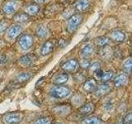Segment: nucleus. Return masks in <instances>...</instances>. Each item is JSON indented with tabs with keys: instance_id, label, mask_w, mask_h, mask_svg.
Returning <instances> with one entry per match:
<instances>
[{
	"instance_id": "nucleus-1",
	"label": "nucleus",
	"mask_w": 132,
	"mask_h": 124,
	"mask_svg": "<svg viewBox=\"0 0 132 124\" xmlns=\"http://www.w3.org/2000/svg\"><path fill=\"white\" fill-rule=\"evenodd\" d=\"M50 94H51V97L55 98H58V99L65 98H68L71 94V89H70L69 87L63 84L62 85L55 84L50 90Z\"/></svg>"
},
{
	"instance_id": "nucleus-2",
	"label": "nucleus",
	"mask_w": 132,
	"mask_h": 124,
	"mask_svg": "<svg viewBox=\"0 0 132 124\" xmlns=\"http://www.w3.org/2000/svg\"><path fill=\"white\" fill-rule=\"evenodd\" d=\"M84 21V17L81 14H73L70 16L67 20L66 23V30L69 33H73L77 31V29L79 27V26L82 24Z\"/></svg>"
},
{
	"instance_id": "nucleus-3",
	"label": "nucleus",
	"mask_w": 132,
	"mask_h": 124,
	"mask_svg": "<svg viewBox=\"0 0 132 124\" xmlns=\"http://www.w3.org/2000/svg\"><path fill=\"white\" fill-rule=\"evenodd\" d=\"M18 45L23 51H28L33 47L34 45V38L32 35L29 33H24L22 34L18 38Z\"/></svg>"
},
{
	"instance_id": "nucleus-4",
	"label": "nucleus",
	"mask_w": 132,
	"mask_h": 124,
	"mask_svg": "<svg viewBox=\"0 0 132 124\" xmlns=\"http://www.w3.org/2000/svg\"><path fill=\"white\" fill-rule=\"evenodd\" d=\"M23 114L22 113H6L3 118L4 124H18L22 121Z\"/></svg>"
},
{
	"instance_id": "nucleus-5",
	"label": "nucleus",
	"mask_w": 132,
	"mask_h": 124,
	"mask_svg": "<svg viewBox=\"0 0 132 124\" xmlns=\"http://www.w3.org/2000/svg\"><path fill=\"white\" fill-rule=\"evenodd\" d=\"M18 8V2L16 0H7L3 4L2 11L5 15H13Z\"/></svg>"
},
{
	"instance_id": "nucleus-6",
	"label": "nucleus",
	"mask_w": 132,
	"mask_h": 124,
	"mask_svg": "<svg viewBox=\"0 0 132 124\" xmlns=\"http://www.w3.org/2000/svg\"><path fill=\"white\" fill-rule=\"evenodd\" d=\"M23 31L22 27L20 24H13L7 29V37L9 40H14L18 37Z\"/></svg>"
},
{
	"instance_id": "nucleus-7",
	"label": "nucleus",
	"mask_w": 132,
	"mask_h": 124,
	"mask_svg": "<svg viewBox=\"0 0 132 124\" xmlns=\"http://www.w3.org/2000/svg\"><path fill=\"white\" fill-rule=\"evenodd\" d=\"M79 67L78 61L76 59H70L62 64L61 68L66 73H74Z\"/></svg>"
},
{
	"instance_id": "nucleus-8",
	"label": "nucleus",
	"mask_w": 132,
	"mask_h": 124,
	"mask_svg": "<svg viewBox=\"0 0 132 124\" xmlns=\"http://www.w3.org/2000/svg\"><path fill=\"white\" fill-rule=\"evenodd\" d=\"M52 112L60 117H66L71 113L72 107L69 105H57L53 107Z\"/></svg>"
},
{
	"instance_id": "nucleus-9",
	"label": "nucleus",
	"mask_w": 132,
	"mask_h": 124,
	"mask_svg": "<svg viewBox=\"0 0 132 124\" xmlns=\"http://www.w3.org/2000/svg\"><path fill=\"white\" fill-rule=\"evenodd\" d=\"M55 48V43L53 42L51 40H48L45 41L43 45H41L40 53L41 56H47L50 54H51Z\"/></svg>"
},
{
	"instance_id": "nucleus-10",
	"label": "nucleus",
	"mask_w": 132,
	"mask_h": 124,
	"mask_svg": "<svg viewBox=\"0 0 132 124\" xmlns=\"http://www.w3.org/2000/svg\"><path fill=\"white\" fill-rule=\"evenodd\" d=\"M95 111V104L93 103H87L82 104L78 109V113L81 116H88Z\"/></svg>"
},
{
	"instance_id": "nucleus-11",
	"label": "nucleus",
	"mask_w": 132,
	"mask_h": 124,
	"mask_svg": "<svg viewBox=\"0 0 132 124\" xmlns=\"http://www.w3.org/2000/svg\"><path fill=\"white\" fill-rule=\"evenodd\" d=\"M97 87V82L95 79L92 78L89 79L88 80H85L84 84H82V89H84V92L86 93H93L96 90Z\"/></svg>"
},
{
	"instance_id": "nucleus-12",
	"label": "nucleus",
	"mask_w": 132,
	"mask_h": 124,
	"mask_svg": "<svg viewBox=\"0 0 132 124\" xmlns=\"http://www.w3.org/2000/svg\"><path fill=\"white\" fill-rule=\"evenodd\" d=\"M91 5V1L90 0H77L74 3L73 7L74 8L80 12H84L88 10Z\"/></svg>"
},
{
	"instance_id": "nucleus-13",
	"label": "nucleus",
	"mask_w": 132,
	"mask_h": 124,
	"mask_svg": "<svg viewBox=\"0 0 132 124\" xmlns=\"http://www.w3.org/2000/svg\"><path fill=\"white\" fill-rule=\"evenodd\" d=\"M109 37L114 41L117 42H123L126 39V36L124 32L121 30H114L109 33Z\"/></svg>"
},
{
	"instance_id": "nucleus-14",
	"label": "nucleus",
	"mask_w": 132,
	"mask_h": 124,
	"mask_svg": "<svg viewBox=\"0 0 132 124\" xmlns=\"http://www.w3.org/2000/svg\"><path fill=\"white\" fill-rule=\"evenodd\" d=\"M111 86L107 83H103V84L97 85L96 90L94 91L95 95L97 97H102L104 95L107 94L111 91Z\"/></svg>"
},
{
	"instance_id": "nucleus-15",
	"label": "nucleus",
	"mask_w": 132,
	"mask_h": 124,
	"mask_svg": "<svg viewBox=\"0 0 132 124\" xmlns=\"http://www.w3.org/2000/svg\"><path fill=\"white\" fill-rule=\"evenodd\" d=\"M69 79V76L68 73L64 72V73L56 74V75L53 78L52 81H53V84H55L56 85H62V84H64L65 83H67Z\"/></svg>"
},
{
	"instance_id": "nucleus-16",
	"label": "nucleus",
	"mask_w": 132,
	"mask_h": 124,
	"mask_svg": "<svg viewBox=\"0 0 132 124\" xmlns=\"http://www.w3.org/2000/svg\"><path fill=\"white\" fill-rule=\"evenodd\" d=\"M128 80H129V77H128L127 74H121L117 77L115 78L114 85L117 88H121V87H123L127 84Z\"/></svg>"
},
{
	"instance_id": "nucleus-17",
	"label": "nucleus",
	"mask_w": 132,
	"mask_h": 124,
	"mask_svg": "<svg viewBox=\"0 0 132 124\" xmlns=\"http://www.w3.org/2000/svg\"><path fill=\"white\" fill-rule=\"evenodd\" d=\"M81 56L82 58L88 59V58L91 57L94 53V45L93 44H87L84 47L81 49L80 51Z\"/></svg>"
},
{
	"instance_id": "nucleus-18",
	"label": "nucleus",
	"mask_w": 132,
	"mask_h": 124,
	"mask_svg": "<svg viewBox=\"0 0 132 124\" xmlns=\"http://www.w3.org/2000/svg\"><path fill=\"white\" fill-rule=\"evenodd\" d=\"M34 56L31 55V54H27L19 58V63L24 67H30L34 62Z\"/></svg>"
},
{
	"instance_id": "nucleus-19",
	"label": "nucleus",
	"mask_w": 132,
	"mask_h": 124,
	"mask_svg": "<svg viewBox=\"0 0 132 124\" xmlns=\"http://www.w3.org/2000/svg\"><path fill=\"white\" fill-rule=\"evenodd\" d=\"M40 12V6L36 3H31L27 5L25 8V13H27L29 17L30 16H36Z\"/></svg>"
},
{
	"instance_id": "nucleus-20",
	"label": "nucleus",
	"mask_w": 132,
	"mask_h": 124,
	"mask_svg": "<svg viewBox=\"0 0 132 124\" xmlns=\"http://www.w3.org/2000/svg\"><path fill=\"white\" fill-rule=\"evenodd\" d=\"M81 124H105V122L96 116H86L81 121Z\"/></svg>"
},
{
	"instance_id": "nucleus-21",
	"label": "nucleus",
	"mask_w": 132,
	"mask_h": 124,
	"mask_svg": "<svg viewBox=\"0 0 132 124\" xmlns=\"http://www.w3.org/2000/svg\"><path fill=\"white\" fill-rule=\"evenodd\" d=\"M36 35L40 38H46L50 35L49 28L45 25H40L36 30Z\"/></svg>"
},
{
	"instance_id": "nucleus-22",
	"label": "nucleus",
	"mask_w": 132,
	"mask_h": 124,
	"mask_svg": "<svg viewBox=\"0 0 132 124\" xmlns=\"http://www.w3.org/2000/svg\"><path fill=\"white\" fill-rule=\"evenodd\" d=\"M30 18V17H29L27 13H25V12H20V13H16L14 17H13V20L14 22L16 23V24H22V23H25L27 22V21Z\"/></svg>"
},
{
	"instance_id": "nucleus-23",
	"label": "nucleus",
	"mask_w": 132,
	"mask_h": 124,
	"mask_svg": "<svg viewBox=\"0 0 132 124\" xmlns=\"http://www.w3.org/2000/svg\"><path fill=\"white\" fill-rule=\"evenodd\" d=\"M31 78V74L28 73V72H22L16 75V80L18 83H21V84H22V83H25V82L28 81Z\"/></svg>"
},
{
	"instance_id": "nucleus-24",
	"label": "nucleus",
	"mask_w": 132,
	"mask_h": 124,
	"mask_svg": "<svg viewBox=\"0 0 132 124\" xmlns=\"http://www.w3.org/2000/svg\"><path fill=\"white\" fill-rule=\"evenodd\" d=\"M114 74H115V73L112 71V70H107L106 72H103L100 80L103 83H106L114 77Z\"/></svg>"
},
{
	"instance_id": "nucleus-25",
	"label": "nucleus",
	"mask_w": 132,
	"mask_h": 124,
	"mask_svg": "<svg viewBox=\"0 0 132 124\" xmlns=\"http://www.w3.org/2000/svg\"><path fill=\"white\" fill-rule=\"evenodd\" d=\"M109 44V39L106 36H99L96 39V45L97 47H104Z\"/></svg>"
},
{
	"instance_id": "nucleus-26",
	"label": "nucleus",
	"mask_w": 132,
	"mask_h": 124,
	"mask_svg": "<svg viewBox=\"0 0 132 124\" xmlns=\"http://www.w3.org/2000/svg\"><path fill=\"white\" fill-rule=\"evenodd\" d=\"M131 67H132V61H131V58L129 57L128 59L124 62L123 64V70L124 72L127 74H130L131 72Z\"/></svg>"
},
{
	"instance_id": "nucleus-27",
	"label": "nucleus",
	"mask_w": 132,
	"mask_h": 124,
	"mask_svg": "<svg viewBox=\"0 0 132 124\" xmlns=\"http://www.w3.org/2000/svg\"><path fill=\"white\" fill-rule=\"evenodd\" d=\"M51 123H52V119L50 117L40 118L33 122V124H51Z\"/></svg>"
},
{
	"instance_id": "nucleus-28",
	"label": "nucleus",
	"mask_w": 132,
	"mask_h": 124,
	"mask_svg": "<svg viewBox=\"0 0 132 124\" xmlns=\"http://www.w3.org/2000/svg\"><path fill=\"white\" fill-rule=\"evenodd\" d=\"M99 69H101V63H100V62H98V61H96V62H93V64H90L88 69L89 70L90 73H93L94 74Z\"/></svg>"
},
{
	"instance_id": "nucleus-29",
	"label": "nucleus",
	"mask_w": 132,
	"mask_h": 124,
	"mask_svg": "<svg viewBox=\"0 0 132 124\" xmlns=\"http://www.w3.org/2000/svg\"><path fill=\"white\" fill-rule=\"evenodd\" d=\"M78 65L80 66L81 68L84 69H88L89 65H90V61L88 59H85L84 58L82 60H81L79 62H78Z\"/></svg>"
},
{
	"instance_id": "nucleus-30",
	"label": "nucleus",
	"mask_w": 132,
	"mask_h": 124,
	"mask_svg": "<svg viewBox=\"0 0 132 124\" xmlns=\"http://www.w3.org/2000/svg\"><path fill=\"white\" fill-rule=\"evenodd\" d=\"M68 44H69V41H67V40L61 38L59 40V41H58V47L60 48V49H63V48L67 47Z\"/></svg>"
},
{
	"instance_id": "nucleus-31",
	"label": "nucleus",
	"mask_w": 132,
	"mask_h": 124,
	"mask_svg": "<svg viewBox=\"0 0 132 124\" xmlns=\"http://www.w3.org/2000/svg\"><path fill=\"white\" fill-rule=\"evenodd\" d=\"M8 28V24L3 21V22H0V33H3L5 32Z\"/></svg>"
},
{
	"instance_id": "nucleus-32",
	"label": "nucleus",
	"mask_w": 132,
	"mask_h": 124,
	"mask_svg": "<svg viewBox=\"0 0 132 124\" xmlns=\"http://www.w3.org/2000/svg\"><path fill=\"white\" fill-rule=\"evenodd\" d=\"M124 124H131L132 122V116H131V113L129 112L124 118Z\"/></svg>"
},
{
	"instance_id": "nucleus-33",
	"label": "nucleus",
	"mask_w": 132,
	"mask_h": 124,
	"mask_svg": "<svg viewBox=\"0 0 132 124\" xmlns=\"http://www.w3.org/2000/svg\"><path fill=\"white\" fill-rule=\"evenodd\" d=\"M81 77H84V75L81 73H77L75 74V76H74V79H75L76 81H78V82H81L82 80H81Z\"/></svg>"
},
{
	"instance_id": "nucleus-34",
	"label": "nucleus",
	"mask_w": 132,
	"mask_h": 124,
	"mask_svg": "<svg viewBox=\"0 0 132 124\" xmlns=\"http://www.w3.org/2000/svg\"><path fill=\"white\" fill-rule=\"evenodd\" d=\"M95 74H96V76H97V78H98V79H101V77H102V74H103V71L101 69H99L98 70H97L96 72L94 73Z\"/></svg>"
},
{
	"instance_id": "nucleus-35",
	"label": "nucleus",
	"mask_w": 132,
	"mask_h": 124,
	"mask_svg": "<svg viewBox=\"0 0 132 124\" xmlns=\"http://www.w3.org/2000/svg\"><path fill=\"white\" fill-rule=\"evenodd\" d=\"M47 0H33V2L36 4H41V3H45Z\"/></svg>"
},
{
	"instance_id": "nucleus-36",
	"label": "nucleus",
	"mask_w": 132,
	"mask_h": 124,
	"mask_svg": "<svg viewBox=\"0 0 132 124\" xmlns=\"http://www.w3.org/2000/svg\"><path fill=\"white\" fill-rule=\"evenodd\" d=\"M4 61H5V56L3 55H0V64L3 63Z\"/></svg>"
},
{
	"instance_id": "nucleus-37",
	"label": "nucleus",
	"mask_w": 132,
	"mask_h": 124,
	"mask_svg": "<svg viewBox=\"0 0 132 124\" xmlns=\"http://www.w3.org/2000/svg\"><path fill=\"white\" fill-rule=\"evenodd\" d=\"M3 40H2L1 38H0V47H2V45H3Z\"/></svg>"
},
{
	"instance_id": "nucleus-38",
	"label": "nucleus",
	"mask_w": 132,
	"mask_h": 124,
	"mask_svg": "<svg viewBox=\"0 0 132 124\" xmlns=\"http://www.w3.org/2000/svg\"><path fill=\"white\" fill-rule=\"evenodd\" d=\"M53 124H63V123H61V122H55V123H53Z\"/></svg>"
}]
</instances>
